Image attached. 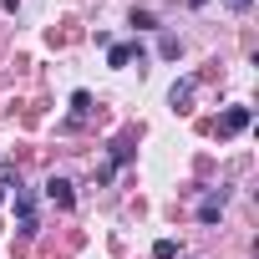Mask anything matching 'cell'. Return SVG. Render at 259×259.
I'll use <instances>...</instances> for the list:
<instances>
[{"mask_svg": "<svg viewBox=\"0 0 259 259\" xmlns=\"http://www.w3.org/2000/svg\"><path fill=\"white\" fill-rule=\"evenodd\" d=\"M87 112H92V97H87V92H71V122H66V127H76Z\"/></svg>", "mask_w": 259, "mask_h": 259, "instance_id": "obj_6", "label": "cell"}, {"mask_svg": "<svg viewBox=\"0 0 259 259\" xmlns=\"http://www.w3.org/2000/svg\"><path fill=\"white\" fill-rule=\"evenodd\" d=\"M46 198H51L56 208H71V203H76V193H71L66 178H51V183H46Z\"/></svg>", "mask_w": 259, "mask_h": 259, "instance_id": "obj_5", "label": "cell"}, {"mask_svg": "<svg viewBox=\"0 0 259 259\" xmlns=\"http://www.w3.org/2000/svg\"><path fill=\"white\" fill-rule=\"evenodd\" d=\"M224 6H229L234 16H244V11H254V0H224Z\"/></svg>", "mask_w": 259, "mask_h": 259, "instance_id": "obj_11", "label": "cell"}, {"mask_svg": "<svg viewBox=\"0 0 259 259\" xmlns=\"http://www.w3.org/2000/svg\"><path fill=\"white\" fill-rule=\"evenodd\" d=\"M127 21H133L138 31H158V16H153V11H133V16H127Z\"/></svg>", "mask_w": 259, "mask_h": 259, "instance_id": "obj_8", "label": "cell"}, {"mask_svg": "<svg viewBox=\"0 0 259 259\" xmlns=\"http://www.w3.org/2000/svg\"><path fill=\"white\" fill-rule=\"evenodd\" d=\"M188 6H193V11H203V6H208V0H188Z\"/></svg>", "mask_w": 259, "mask_h": 259, "instance_id": "obj_12", "label": "cell"}, {"mask_svg": "<svg viewBox=\"0 0 259 259\" xmlns=\"http://www.w3.org/2000/svg\"><path fill=\"white\" fill-rule=\"evenodd\" d=\"M158 56H163V61H178V56H183V41H178V36H163V41H158Z\"/></svg>", "mask_w": 259, "mask_h": 259, "instance_id": "obj_7", "label": "cell"}, {"mask_svg": "<svg viewBox=\"0 0 259 259\" xmlns=\"http://www.w3.org/2000/svg\"><path fill=\"white\" fill-rule=\"evenodd\" d=\"M122 163H133V143H112V168H122Z\"/></svg>", "mask_w": 259, "mask_h": 259, "instance_id": "obj_9", "label": "cell"}, {"mask_svg": "<svg viewBox=\"0 0 259 259\" xmlns=\"http://www.w3.org/2000/svg\"><path fill=\"white\" fill-rule=\"evenodd\" d=\"M193 92H198V81H193V76H183V81H173V92H168V102H173V112H188V102H193Z\"/></svg>", "mask_w": 259, "mask_h": 259, "instance_id": "obj_3", "label": "cell"}, {"mask_svg": "<svg viewBox=\"0 0 259 259\" xmlns=\"http://www.w3.org/2000/svg\"><path fill=\"white\" fill-rule=\"evenodd\" d=\"M224 219V188H213L203 203H198V224H219Z\"/></svg>", "mask_w": 259, "mask_h": 259, "instance_id": "obj_4", "label": "cell"}, {"mask_svg": "<svg viewBox=\"0 0 259 259\" xmlns=\"http://www.w3.org/2000/svg\"><path fill=\"white\" fill-rule=\"evenodd\" d=\"M143 66V46H133V41H112L107 46V66H117V71H127V66Z\"/></svg>", "mask_w": 259, "mask_h": 259, "instance_id": "obj_1", "label": "cell"}, {"mask_svg": "<svg viewBox=\"0 0 259 259\" xmlns=\"http://www.w3.org/2000/svg\"><path fill=\"white\" fill-rule=\"evenodd\" d=\"M153 259H178V244H173V239H158V244H153Z\"/></svg>", "mask_w": 259, "mask_h": 259, "instance_id": "obj_10", "label": "cell"}, {"mask_svg": "<svg viewBox=\"0 0 259 259\" xmlns=\"http://www.w3.org/2000/svg\"><path fill=\"white\" fill-rule=\"evenodd\" d=\"M249 127V107H229L224 117H219V138H239Z\"/></svg>", "mask_w": 259, "mask_h": 259, "instance_id": "obj_2", "label": "cell"}]
</instances>
